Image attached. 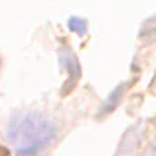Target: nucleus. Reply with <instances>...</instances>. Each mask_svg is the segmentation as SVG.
I'll list each match as a JSON object with an SVG mask.
<instances>
[{"mask_svg":"<svg viewBox=\"0 0 156 156\" xmlns=\"http://www.w3.org/2000/svg\"><path fill=\"white\" fill-rule=\"evenodd\" d=\"M123 88H125V85H119V87L116 88V92H114V94H112V96L108 98V101H107V105H105V112H108L110 108H114V107L118 105L116 101H118V99H119V98L123 96Z\"/></svg>","mask_w":156,"mask_h":156,"instance_id":"obj_3","label":"nucleus"},{"mask_svg":"<svg viewBox=\"0 0 156 156\" xmlns=\"http://www.w3.org/2000/svg\"><path fill=\"white\" fill-rule=\"evenodd\" d=\"M0 156H6V154H4V151H2V149H0Z\"/></svg>","mask_w":156,"mask_h":156,"instance_id":"obj_6","label":"nucleus"},{"mask_svg":"<svg viewBox=\"0 0 156 156\" xmlns=\"http://www.w3.org/2000/svg\"><path fill=\"white\" fill-rule=\"evenodd\" d=\"M59 125L57 121L37 110H26L8 123L6 138L19 156H41L57 140Z\"/></svg>","mask_w":156,"mask_h":156,"instance_id":"obj_1","label":"nucleus"},{"mask_svg":"<svg viewBox=\"0 0 156 156\" xmlns=\"http://www.w3.org/2000/svg\"><path fill=\"white\" fill-rule=\"evenodd\" d=\"M61 59H62V62H64V66H66L68 75L72 77V81H70V90H72V87L75 85V81L79 79V62H77L75 55H73L70 50H62V51H61Z\"/></svg>","mask_w":156,"mask_h":156,"instance_id":"obj_2","label":"nucleus"},{"mask_svg":"<svg viewBox=\"0 0 156 156\" xmlns=\"http://www.w3.org/2000/svg\"><path fill=\"white\" fill-rule=\"evenodd\" d=\"M68 24H70V28H73V31H77V33H85L87 24H85L83 20H79V19H72Z\"/></svg>","mask_w":156,"mask_h":156,"instance_id":"obj_4","label":"nucleus"},{"mask_svg":"<svg viewBox=\"0 0 156 156\" xmlns=\"http://www.w3.org/2000/svg\"><path fill=\"white\" fill-rule=\"evenodd\" d=\"M145 156H156V145H152V149H151Z\"/></svg>","mask_w":156,"mask_h":156,"instance_id":"obj_5","label":"nucleus"}]
</instances>
